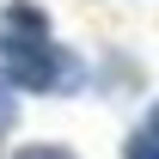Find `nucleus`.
Instances as JSON below:
<instances>
[{
	"mask_svg": "<svg viewBox=\"0 0 159 159\" xmlns=\"http://www.w3.org/2000/svg\"><path fill=\"white\" fill-rule=\"evenodd\" d=\"M0 55H6V80L25 92H61L80 80V61L55 43L49 19L25 0H12L6 19H0Z\"/></svg>",
	"mask_w": 159,
	"mask_h": 159,
	"instance_id": "1",
	"label": "nucleus"
},
{
	"mask_svg": "<svg viewBox=\"0 0 159 159\" xmlns=\"http://www.w3.org/2000/svg\"><path fill=\"white\" fill-rule=\"evenodd\" d=\"M129 159H159V110L147 116V129L129 141Z\"/></svg>",
	"mask_w": 159,
	"mask_h": 159,
	"instance_id": "2",
	"label": "nucleus"
},
{
	"mask_svg": "<svg viewBox=\"0 0 159 159\" xmlns=\"http://www.w3.org/2000/svg\"><path fill=\"white\" fill-rule=\"evenodd\" d=\"M12 159H74V153H61V147H25V153H12Z\"/></svg>",
	"mask_w": 159,
	"mask_h": 159,
	"instance_id": "4",
	"label": "nucleus"
},
{
	"mask_svg": "<svg viewBox=\"0 0 159 159\" xmlns=\"http://www.w3.org/2000/svg\"><path fill=\"white\" fill-rule=\"evenodd\" d=\"M12 116H19V86H12V80L0 74V135L12 129Z\"/></svg>",
	"mask_w": 159,
	"mask_h": 159,
	"instance_id": "3",
	"label": "nucleus"
}]
</instances>
